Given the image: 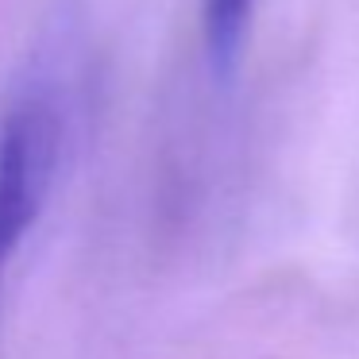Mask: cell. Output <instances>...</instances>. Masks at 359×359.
Segmentation results:
<instances>
[{"label":"cell","mask_w":359,"mask_h":359,"mask_svg":"<svg viewBox=\"0 0 359 359\" xmlns=\"http://www.w3.org/2000/svg\"><path fill=\"white\" fill-rule=\"evenodd\" d=\"M259 0H201V32H205V50L209 66L228 78L240 66V55L248 47L251 16H255Z\"/></svg>","instance_id":"7a4b0ae2"},{"label":"cell","mask_w":359,"mask_h":359,"mask_svg":"<svg viewBox=\"0 0 359 359\" xmlns=\"http://www.w3.org/2000/svg\"><path fill=\"white\" fill-rule=\"evenodd\" d=\"M62 151L66 112L58 93L43 81H27L0 120V286L47 209Z\"/></svg>","instance_id":"6da1fadb"}]
</instances>
